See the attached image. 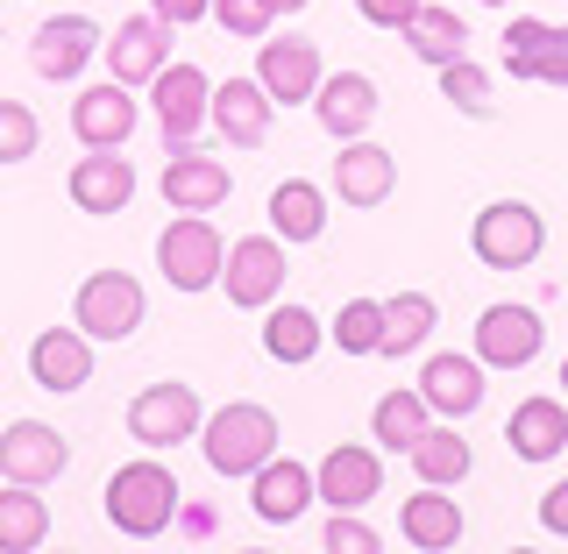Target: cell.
<instances>
[{"label": "cell", "instance_id": "obj_1", "mask_svg": "<svg viewBox=\"0 0 568 554\" xmlns=\"http://www.w3.org/2000/svg\"><path fill=\"white\" fill-rule=\"evenodd\" d=\"M106 520H114L129 541H156L178 520V484L164 462H121L106 476Z\"/></svg>", "mask_w": 568, "mask_h": 554}, {"label": "cell", "instance_id": "obj_2", "mask_svg": "<svg viewBox=\"0 0 568 554\" xmlns=\"http://www.w3.org/2000/svg\"><path fill=\"white\" fill-rule=\"evenodd\" d=\"M200 449H206V470L221 476H248L277 455V420L263 405H227V413H206L200 420Z\"/></svg>", "mask_w": 568, "mask_h": 554}, {"label": "cell", "instance_id": "obj_3", "mask_svg": "<svg viewBox=\"0 0 568 554\" xmlns=\"http://www.w3.org/2000/svg\"><path fill=\"white\" fill-rule=\"evenodd\" d=\"M206 100H213V85H206V71L200 64H164L150 79V107H156V129H164V150H200V135L206 129Z\"/></svg>", "mask_w": 568, "mask_h": 554}, {"label": "cell", "instance_id": "obj_4", "mask_svg": "<svg viewBox=\"0 0 568 554\" xmlns=\"http://www.w3.org/2000/svg\"><path fill=\"white\" fill-rule=\"evenodd\" d=\"M227 263V242L206 228V213H178V221L156 235V271H164L178 292H213Z\"/></svg>", "mask_w": 568, "mask_h": 554}, {"label": "cell", "instance_id": "obj_5", "mask_svg": "<svg viewBox=\"0 0 568 554\" xmlns=\"http://www.w3.org/2000/svg\"><path fill=\"white\" fill-rule=\"evenodd\" d=\"M469 242H476V256H484L490 271H526V263L540 256V242H547V221L526 200H497V207L476 213Z\"/></svg>", "mask_w": 568, "mask_h": 554}, {"label": "cell", "instance_id": "obj_6", "mask_svg": "<svg viewBox=\"0 0 568 554\" xmlns=\"http://www.w3.org/2000/svg\"><path fill=\"white\" fill-rule=\"evenodd\" d=\"M71 306H79V328L93 334V342H129L142 328V284L129 271H93Z\"/></svg>", "mask_w": 568, "mask_h": 554}, {"label": "cell", "instance_id": "obj_7", "mask_svg": "<svg viewBox=\"0 0 568 554\" xmlns=\"http://www.w3.org/2000/svg\"><path fill=\"white\" fill-rule=\"evenodd\" d=\"M200 391L192 384H150V391H135V405H129V434L142 441V449H178V441H192L200 434Z\"/></svg>", "mask_w": 568, "mask_h": 554}, {"label": "cell", "instance_id": "obj_8", "mask_svg": "<svg viewBox=\"0 0 568 554\" xmlns=\"http://www.w3.org/2000/svg\"><path fill=\"white\" fill-rule=\"evenodd\" d=\"M64 462H71V441L58 434V426H43V420H14V426H0V476L8 484H58L64 476Z\"/></svg>", "mask_w": 568, "mask_h": 554}, {"label": "cell", "instance_id": "obj_9", "mask_svg": "<svg viewBox=\"0 0 568 554\" xmlns=\"http://www.w3.org/2000/svg\"><path fill=\"white\" fill-rule=\"evenodd\" d=\"M320 50L306 43V36H263L256 50V85L271 93V107H306L320 93Z\"/></svg>", "mask_w": 568, "mask_h": 554}, {"label": "cell", "instance_id": "obj_10", "mask_svg": "<svg viewBox=\"0 0 568 554\" xmlns=\"http://www.w3.org/2000/svg\"><path fill=\"white\" fill-rule=\"evenodd\" d=\"M221 284H227V306H271V299L284 292V242H277V235H242V242H227Z\"/></svg>", "mask_w": 568, "mask_h": 554}, {"label": "cell", "instance_id": "obj_11", "mask_svg": "<svg viewBox=\"0 0 568 554\" xmlns=\"http://www.w3.org/2000/svg\"><path fill=\"white\" fill-rule=\"evenodd\" d=\"M164 64H171V22L156 8L129 14V22L114 29V43H106V71H114L121 85H150Z\"/></svg>", "mask_w": 568, "mask_h": 554}, {"label": "cell", "instance_id": "obj_12", "mask_svg": "<svg viewBox=\"0 0 568 554\" xmlns=\"http://www.w3.org/2000/svg\"><path fill=\"white\" fill-rule=\"evenodd\" d=\"M313 497H320L313 491V470H306V462H292V455H271L263 470H248V512H256L263 526H292Z\"/></svg>", "mask_w": 568, "mask_h": 554}, {"label": "cell", "instance_id": "obj_13", "mask_svg": "<svg viewBox=\"0 0 568 554\" xmlns=\"http://www.w3.org/2000/svg\"><path fill=\"white\" fill-rule=\"evenodd\" d=\"M540 313L532 306H490L476 320V363L484 370H526L540 355Z\"/></svg>", "mask_w": 568, "mask_h": 554}, {"label": "cell", "instance_id": "obj_14", "mask_svg": "<svg viewBox=\"0 0 568 554\" xmlns=\"http://www.w3.org/2000/svg\"><path fill=\"white\" fill-rule=\"evenodd\" d=\"M93 50H100V29L85 22V14H58V22H43V29L29 36V71H36V79H50V85L79 79Z\"/></svg>", "mask_w": 568, "mask_h": 554}, {"label": "cell", "instance_id": "obj_15", "mask_svg": "<svg viewBox=\"0 0 568 554\" xmlns=\"http://www.w3.org/2000/svg\"><path fill=\"white\" fill-rule=\"evenodd\" d=\"M390 185H398V157H390L384 142L348 135L342 157H334V192H342V207H384Z\"/></svg>", "mask_w": 568, "mask_h": 554}, {"label": "cell", "instance_id": "obj_16", "mask_svg": "<svg viewBox=\"0 0 568 554\" xmlns=\"http://www.w3.org/2000/svg\"><path fill=\"white\" fill-rule=\"evenodd\" d=\"M71 129H79L85 150H121V142L135 135V100H129V85H121V79L85 85V93L71 100Z\"/></svg>", "mask_w": 568, "mask_h": 554}, {"label": "cell", "instance_id": "obj_17", "mask_svg": "<svg viewBox=\"0 0 568 554\" xmlns=\"http://www.w3.org/2000/svg\"><path fill=\"white\" fill-rule=\"evenodd\" d=\"M206 121H213V135H227L235 150H263V135H271V93H263L256 79H227V85H213Z\"/></svg>", "mask_w": 568, "mask_h": 554}, {"label": "cell", "instance_id": "obj_18", "mask_svg": "<svg viewBox=\"0 0 568 554\" xmlns=\"http://www.w3.org/2000/svg\"><path fill=\"white\" fill-rule=\"evenodd\" d=\"M29 377L43 391H85V377H93V334L85 328H43L29 349Z\"/></svg>", "mask_w": 568, "mask_h": 554}, {"label": "cell", "instance_id": "obj_19", "mask_svg": "<svg viewBox=\"0 0 568 554\" xmlns=\"http://www.w3.org/2000/svg\"><path fill=\"white\" fill-rule=\"evenodd\" d=\"M135 200V164L121 150H85L71 164V207L79 213H121Z\"/></svg>", "mask_w": 568, "mask_h": 554}, {"label": "cell", "instance_id": "obj_20", "mask_svg": "<svg viewBox=\"0 0 568 554\" xmlns=\"http://www.w3.org/2000/svg\"><path fill=\"white\" fill-rule=\"evenodd\" d=\"M505 58H511V79L568 85V29L561 22H511L505 29Z\"/></svg>", "mask_w": 568, "mask_h": 554}, {"label": "cell", "instance_id": "obj_21", "mask_svg": "<svg viewBox=\"0 0 568 554\" xmlns=\"http://www.w3.org/2000/svg\"><path fill=\"white\" fill-rule=\"evenodd\" d=\"M313 114H320V129L334 142H348V135H363L369 121H377V85H369L363 71H327L320 93H313Z\"/></svg>", "mask_w": 568, "mask_h": 554}, {"label": "cell", "instance_id": "obj_22", "mask_svg": "<svg viewBox=\"0 0 568 554\" xmlns=\"http://www.w3.org/2000/svg\"><path fill=\"white\" fill-rule=\"evenodd\" d=\"M419 399L434 405L440 420L476 413V405H484V363H476V355H426V370H419Z\"/></svg>", "mask_w": 568, "mask_h": 554}, {"label": "cell", "instance_id": "obj_23", "mask_svg": "<svg viewBox=\"0 0 568 554\" xmlns=\"http://www.w3.org/2000/svg\"><path fill=\"white\" fill-rule=\"evenodd\" d=\"M313 491L327 497V512H355V505H369V497L384 491V470H377L369 449H348V441H342V449L313 470Z\"/></svg>", "mask_w": 568, "mask_h": 554}, {"label": "cell", "instance_id": "obj_24", "mask_svg": "<svg viewBox=\"0 0 568 554\" xmlns=\"http://www.w3.org/2000/svg\"><path fill=\"white\" fill-rule=\"evenodd\" d=\"M227 192H235V178L213 164V157H200V150L164 157V200H171V213H213Z\"/></svg>", "mask_w": 568, "mask_h": 554}, {"label": "cell", "instance_id": "obj_25", "mask_svg": "<svg viewBox=\"0 0 568 554\" xmlns=\"http://www.w3.org/2000/svg\"><path fill=\"white\" fill-rule=\"evenodd\" d=\"M505 441H511L519 462H555L568 449V405L561 399H519V405H511Z\"/></svg>", "mask_w": 568, "mask_h": 554}, {"label": "cell", "instance_id": "obj_26", "mask_svg": "<svg viewBox=\"0 0 568 554\" xmlns=\"http://www.w3.org/2000/svg\"><path fill=\"white\" fill-rule=\"evenodd\" d=\"M398 533H405L419 554H448V547H462V512H455V497L440 491V484H426L419 497H405Z\"/></svg>", "mask_w": 568, "mask_h": 554}, {"label": "cell", "instance_id": "obj_27", "mask_svg": "<svg viewBox=\"0 0 568 554\" xmlns=\"http://www.w3.org/2000/svg\"><path fill=\"white\" fill-rule=\"evenodd\" d=\"M50 541V505L36 484H8L0 491V554H29Z\"/></svg>", "mask_w": 568, "mask_h": 554}, {"label": "cell", "instance_id": "obj_28", "mask_svg": "<svg viewBox=\"0 0 568 554\" xmlns=\"http://www.w3.org/2000/svg\"><path fill=\"white\" fill-rule=\"evenodd\" d=\"M271 228H277V242H313L327 228V192L306 185V178H284L271 192Z\"/></svg>", "mask_w": 568, "mask_h": 554}, {"label": "cell", "instance_id": "obj_29", "mask_svg": "<svg viewBox=\"0 0 568 554\" xmlns=\"http://www.w3.org/2000/svg\"><path fill=\"white\" fill-rule=\"evenodd\" d=\"M405 462H413L419 484H440V491H448V484L469 476V441H462L455 426H426L413 449H405Z\"/></svg>", "mask_w": 568, "mask_h": 554}, {"label": "cell", "instance_id": "obj_30", "mask_svg": "<svg viewBox=\"0 0 568 554\" xmlns=\"http://www.w3.org/2000/svg\"><path fill=\"white\" fill-rule=\"evenodd\" d=\"M434 320H440V306H434L426 292L384 299V342H377V355H413L426 334H434Z\"/></svg>", "mask_w": 568, "mask_h": 554}, {"label": "cell", "instance_id": "obj_31", "mask_svg": "<svg viewBox=\"0 0 568 554\" xmlns=\"http://www.w3.org/2000/svg\"><path fill=\"white\" fill-rule=\"evenodd\" d=\"M405 43H413L426 64H448V58L469 50V22H462L455 8H426V0H419V14L405 22Z\"/></svg>", "mask_w": 568, "mask_h": 554}, {"label": "cell", "instance_id": "obj_32", "mask_svg": "<svg viewBox=\"0 0 568 554\" xmlns=\"http://www.w3.org/2000/svg\"><path fill=\"white\" fill-rule=\"evenodd\" d=\"M426 426H434V405H426L419 391H384V399H377V449L405 455Z\"/></svg>", "mask_w": 568, "mask_h": 554}, {"label": "cell", "instance_id": "obj_33", "mask_svg": "<svg viewBox=\"0 0 568 554\" xmlns=\"http://www.w3.org/2000/svg\"><path fill=\"white\" fill-rule=\"evenodd\" d=\"M263 349L277 355V363H313L320 349V320L306 306H277L271 299V320H263Z\"/></svg>", "mask_w": 568, "mask_h": 554}, {"label": "cell", "instance_id": "obj_34", "mask_svg": "<svg viewBox=\"0 0 568 554\" xmlns=\"http://www.w3.org/2000/svg\"><path fill=\"white\" fill-rule=\"evenodd\" d=\"M334 342H342V355H377V342H384V299H348V306L334 313Z\"/></svg>", "mask_w": 568, "mask_h": 554}, {"label": "cell", "instance_id": "obj_35", "mask_svg": "<svg viewBox=\"0 0 568 554\" xmlns=\"http://www.w3.org/2000/svg\"><path fill=\"white\" fill-rule=\"evenodd\" d=\"M36 142H43V121L22 100H0V164H29Z\"/></svg>", "mask_w": 568, "mask_h": 554}, {"label": "cell", "instance_id": "obj_36", "mask_svg": "<svg viewBox=\"0 0 568 554\" xmlns=\"http://www.w3.org/2000/svg\"><path fill=\"white\" fill-rule=\"evenodd\" d=\"M440 93H448L462 114H490V71H476L469 58H448L440 64Z\"/></svg>", "mask_w": 568, "mask_h": 554}, {"label": "cell", "instance_id": "obj_37", "mask_svg": "<svg viewBox=\"0 0 568 554\" xmlns=\"http://www.w3.org/2000/svg\"><path fill=\"white\" fill-rule=\"evenodd\" d=\"M213 22L227 36H263L271 29V8H263V0H213Z\"/></svg>", "mask_w": 568, "mask_h": 554}, {"label": "cell", "instance_id": "obj_38", "mask_svg": "<svg viewBox=\"0 0 568 554\" xmlns=\"http://www.w3.org/2000/svg\"><path fill=\"white\" fill-rule=\"evenodd\" d=\"M320 547H327V554H377L384 541H377V533H369V526H355L348 512H334V526L320 533Z\"/></svg>", "mask_w": 568, "mask_h": 554}, {"label": "cell", "instance_id": "obj_39", "mask_svg": "<svg viewBox=\"0 0 568 554\" xmlns=\"http://www.w3.org/2000/svg\"><path fill=\"white\" fill-rule=\"evenodd\" d=\"M355 14H363V22H377V29H405L419 14V0H355Z\"/></svg>", "mask_w": 568, "mask_h": 554}, {"label": "cell", "instance_id": "obj_40", "mask_svg": "<svg viewBox=\"0 0 568 554\" xmlns=\"http://www.w3.org/2000/svg\"><path fill=\"white\" fill-rule=\"evenodd\" d=\"M540 526L555 533V541H568V484H555V491L540 497Z\"/></svg>", "mask_w": 568, "mask_h": 554}, {"label": "cell", "instance_id": "obj_41", "mask_svg": "<svg viewBox=\"0 0 568 554\" xmlns=\"http://www.w3.org/2000/svg\"><path fill=\"white\" fill-rule=\"evenodd\" d=\"M213 526H221V520H213L206 505H185V512H178V533H185V541H213Z\"/></svg>", "mask_w": 568, "mask_h": 554}, {"label": "cell", "instance_id": "obj_42", "mask_svg": "<svg viewBox=\"0 0 568 554\" xmlns=\"http://www.w3.org/2000/svg\"><path fill=\"white\" fill-rule=\"evenodd\" d=\"M150 8H156V14H164V22L178 29V22H200V14L213 8V0H150Z\"/></svg>", "mask_w": 568, "mask_h": 554}, {"label": "cell", "instance_id": "obj_43", "mask_svg": "<svg viewBox=\"0 0 568 554\" xmlns=\"http://www.w3.org/2000/svg\"><path fill=\"white\" fill-rule=\"evenodd\" d=\"M263 8H271V14H298V8H306V0H263Z\"/></svg>", "mask_w": 568, "mask_h": 554}, {"label": "cell", "instance_id": "obj_44", "mask_svg": "<svg viewBox=\"0 0 568 554\" xmlns=\"http://www.w3.org/2000/svg\"><path fill=\"white\" fill-rule=\"evenodd\" d=\"M561 391H568V355H561Z\"/></svg>", "mask_w": 568, "mask_h": 554}, {"label": "cell", "instance_id": "obj_45", "mask_svg": "<svg viewBox=\"0 0 568 554\" xmlns=\"http://www.w3.org/2000/svg\"><path fill=\"white\" fill-rule=\"evenodd\" d=\"M484 8H505V0H484Z\"/></svg>", "mask_w": 568, "mask_h": 554}]
</instances>
